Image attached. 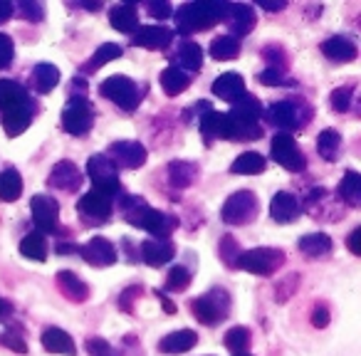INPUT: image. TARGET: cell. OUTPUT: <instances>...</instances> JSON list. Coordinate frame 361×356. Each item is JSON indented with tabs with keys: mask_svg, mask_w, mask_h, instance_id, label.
Instances as JSON below:
<instances>
[{
	"mask_svg": "<svg viewBox=\"0 0 361 356\" xmlns=\"http://www.w3.org/2000/svg\"><path fill=\"white\" fill-rule=\"evenodd\" d=\"M119 206L126 221L134 228H141V231L151 233L154 240H169L171 233L178 228V218L151 208L141 196H121Z\"/></svg>",
	"mask_w": 361,
	"mask_h": 356,
	"instance_id": "1",
	"label": "cell"
},
{
	"mask_svg": "<svg viewBox=\"0 0 361 356\" xmlns=\"http://www.w3.org/2000/svg\"><path fill=\"white\" fill-rule=\"evenodd\" d=\"M228 3H213V0H198V3H186L176 13V25L178 32L191 35V32L211 30L216 23L226 18Z\"/></svg>",
	"mask_w": 361,
	"mask_h": 356,
	"instance_id": "2",
	"label": "cell"
},
{
	"mask_svg": "<svg viewBox=\"0 0 361 356\" xmlns=\"http://www.w3.org/2000/svg\"><path fill=\"white\" fill-rule=\"evenodd\" d=\"M260 116H262V104L257 102V97L243 94L240 102L228 111V124H231V136L228 141H255L260 139Z\"/></svg>",
	"mask_w": 361,
	"mask_h": 356,
	"instance_id": "3",
	"label": "cell"
},
{
	"mask_svg": "<svg viewBox=\"0 0 361 356\" xmlns=\"http://www.w3.org/2000/svg\"><path fill=\"white\" fill-rule=\"evenodd\" d=\"M191 309H193V317H196L201 324L216 326V324H221L223 319H228L231 297H228V292L221 290V287H213L211 292H206V295H201L198 300H193Z\"/></svg>",
	"mask_w": 361,
	"mask_h": 356,
	"instance_id": "4",
	"label": "cell"
},
{
	"mask_svg": "<svg viewBox=\"0 0 361 356\" xmlns=\"http://www.w3.org/2000/svg\"><path fill=\"white\" fill-rule=\"evenodd\" d=\"M265 116L272 126H277L280 131L290 134L292 129L307 126V121H310V116H312V109L305 104V102L282 99V102H275V104L265 111Z\"/></svg>",
	"mask_w": 361,
	"mask_h": 356,
	"instance_id": "5",
	"label": "cell"
},
{
	"mask_svg": "<svg viewBox=\"0 0 361 356\" xmlns=\"http://www.w3.org/2000/svg\"><path fill=\"white\" fill-rule=\"evenodd\" d=\"M99 94L124 111H134L141 102V92L136 87V82L124 75H111L106 80H102Z\"/></svg>",
	"mask_w": 361,
	"mask_h": 356,
	"instance_id": "6",
	"label": "cell"
},
{
	"mask_svg": "<svg viewBox=\"0 0 361 356\" xmlns=\"http://www.w3.org/2000/svg\"><path fill=\"white\" fill-rule=\"evenodd\" d=\"M285 250H277V247H252V250L240 252L238 267L252 272V275L270 277L285 265Z\"/></svg>",
	"mask_w": 361,
	"mask_h": 356,
	"instance_id": "7",
	"label": "cell"
},
{
	"mask_svg": "<svg viewBox=\"0 0 361 356\" xmlns=\"http://www.w3.org/2000/svg\"><path fill=\"white\" fill-rule=\"evenodd\" d=\"M260 203L252 191H235L221 208V221L228 226H247L255 221Z\"/></svg>",
	"mask_w": 361,
	"mask_h": 356,
	"instance_id": "8",
	"label": "cell"
},
{
	"mask_svg": "<svg viewBox=\"0 0 361 356\" xmlns=\"http://www.w3.org/2000/svg\"><path fill=\"white\" fill-rule=\"evenodd\" d=\"M87 176L94 183V191L104 193L109 198L119 193V168L104 154H94L87 161Z\"/></svg>",
	"mask_w": 361,
	"mask_h": 356,
	"instance_id": "9",
	"label": "cell"
},
{
	"mask_svg": "<svg viewBox=\"0 0 361 356\" xmlns=\"http://www.w3.org/2000/svg\"><path fill=\"white\" fill-rule=\"evenodd\" d=\"M111 211H114L111 198L104 196V193H99V191H94V188L77 201V213H80L82 223H85L87 228L104 226V223L111 218Z\"/></svg>",
	"mask_w": 361,
	"mask_h": 356,
	"instance_id": "10",
	"label": "cell"
},
{
	"mask_svg": "<svg viewBox=\"0 0 361 356\" xmlns=\"http://www.w3.org/2000/svg\"><path fill=\"white\" fill-rule=\"evenodd\" d=\"M270 154L282 168L292 171V173H300L307 166V159L300 151V146H297V141L292 139V134H285V131H277V134L272 136Z\"/></svg>",
	"mask_w": 361,
	"mask_h": 356,
	"instance_id": "11",
	"label": "cell"
},
{
	"mask_svg": "<svg viewBox=\"0 0 361 356\" xmlns=\"http://www.w3.org/2000/svg\"><path fill=\"white\" fill-rule=\"evenodd\" d=\"M106 159L116 166V168H141L149 159V151L141 141H114L106 149Z\"/></svg>",
	"mask_w": 361,
	"mask_h": 356,
	"instance_id": "12",
	"label": "cell"
},
{
	"mask_svg": "<svg viewBox=\"0 0 361 356\" xmlns=\"http://www.w3.org/2000/svg\"><path fill=\"white\" fill-rule=\"evenodd\" d=\"M94 124V109L87 99H70L67 106L62 109V126L67 134L82 136L92 129Z\"/></svg>",
	"mask_w": 361,
	"mask_h": 356,
	"instance_id": "13",
	"label": "cell"
},
{
	"mask_svg": "<svg viewBox=\"0 0 361 356\" xmlns=\"http://www.w3.org/2000/svg\"><path fill=\"white\" fill-rule=\"evenodd\" d=\"M30 211L40 233H55L60 228V206H57L55 198L40 193V196H35L30 201Z\"/></svg>",
	"mask_w": 361,
	"mask_h": 356,
	"instance_id": "14",
	"label": "cell"
},
{
	"mask_svg": "<svg viewBox=\"0 0 361 356\" xmlns=\"http://www.w3.org/2000/svg\"><path fill=\"white\" fill-rule=\"evenodd\" d=\"M47 183H50L52 188H57V191L75 193V191H80L82 183H85V173H82L72 161H57V164L52 166Z\"/></svg>",
	"mask_w": 361,
	"mask_h": 356,
	"instance_id": "15",
	"label": "cell"
},
{
	"mask_svg": "<svg viewBox=\"0 0 361 356\" xmlns=\"http://www.w3.org/2000/svg\"><path fill=\"white\" fill-rule=\"evenodd\" d=\"M223 20L228 23L233 37H243V35H247V32H252L257 18H255V11H252L250 6H243V3H228V11H226V18H223Z\"/></svg>",
	"mask_w": 361,
	"mask_h": 356,
	"instance_id": "16",
	"label": "cell"
},
{
	"mask_svg": "<svg viewBox=\"0 0 361 356\" xmlns=\"http://www.w3.org/2000/svg\"><path fill=\"white\" fill-rule=\"evenodd\" d=\"M173 40V30H169L166 25H146L139 27L131 37V45L144 47V50H164Z\"/></svg>",
	"mask_w": 361,
	"mask_h": 356,
	"instance_id": "17",
	"label": "cell"
},
{
	"mask_svg": "<svg viewBox=\"0 0 361 356\" xmlns=\"http://www.w3.org/2000/svg\"><path fill=\"white\" fill-rule=\"evenodd\" d=\"M80 255L92 267H111L116 262V250L106 238H92L87 245L80 247Z\"/></svg>",
	"mask_w": 361,
	"mask_h": 356,
	"instance_id": "18",
	"label": "cell"
},
{
	"mask_svg": "<svg viewBox=\"0 0 361 356\" xmlns=\"http://www.w3.org/2000/svg\"><path fill=\"white\" fill-rule=\"evenodd\" d=\"M32 116H35V104H32V99L23 102V104H16L3 111V129H6L8 136H20L23 131L30 126Z\"/></svg>",
	"mask_w": 361,
	"mask_h": 356,
	"instance_id": "19",
	"label": "cell"
},
{
	"mask_svg": "<svg viewBox=\"0 0 361 356\" xmlns=\"http://www.w3.org/2000/svg\"><path fill=\"white\" fill-rule=\"evenodd\" d=\"M173 255L176 247L171 240H154V238H149V240H144L139 245V257L151 267H164L169 260H173Z\"/></svg>",
	"mask_w": 361,
	"mask_h": 356,
	"instance_id": "20",
	"label": "cell"
},
{
	"mask_svg": "<svg viewBox=\"0 0 361 356\" xmlns=\"http://www.w3.org/2000/svg\"><path fill=\"white\" fill-rule=\"evenodd\" d=\"M300 211H302V206H300V201H297V196H292V193H287V191L275 193V198H272V203H270L272 221L285 223V226L287 223H295Z\"/></svg>",
	"mask_w": 361,
	"mask_h": 356,
	"instance_id": "21",
	"label": "cell"
},
{
	"mask_svg": "<svg viewBox=\"0 0 361 356\" xmlns=\"http://www.w3.org/2000/svg\"><path fill=\"white\" fill-rule=\"evenodd\" d=\"M211 90L218 99L238 102L243 94H245V80H243V75H238V72H226V75H221L216 82H213Z\"/></svg>",
	"mask_w": 361,
	"mask_h": 356,
	"instance_id": "22",
	"label": "cell"
},
{
	"mask_svg": "<svg viewBox=\"0 0 361 356\" xmlns=\"http://www.w3.org/2000/svg\"><path fill=\"white\" fill-rule=\"evenodd\" d=\"M322 52L326 55V60L331 62H354L359 50H356V42L346 35H334L322 45Z\"/></svg>",
	"mask_w": 361,
	"mask_h": 356,
	"instance_id": "23",
	"label": "cell"
},
{
	"mask_svg": "<svg viewBox=\"0 0 361 356\" xmlns=\"http://www.w3.org/2000/svg\"><path fill=\"white\" fill-rule=\"evenodd\" d=\"M42 346H45V351H50V354H62V356L77 354V346H75V341H72V336L67 334L65 329H60V326H47V329L42 331Z\"/></svg>",
	"mask_w": 361,
	"mask_h": 356,
	"instance_id": "24",
	"label": "cell"
},
{
	"mask_svg": "<svg viewBox=\"0 0 361 356\" xmlns=\"http://www.w3.org/2000/svg\"><path fill=\"white\" fill-rule=\"evenodd\" d=\"M198 344V334L193 329H178L166 334L159 341V351L164 354H183V351H191Z\"/></svg>",
	"mask_w": 361,
	"mask_h": 356,
	"instance_id": "25",
	"label": "cell"
},
{
	"mask_svg": "<svg viewBox=\"0 0 361 356\" xmlns=\"http://www.w3.org/2000/svg\"><path fill=\"white\" fill-rule=\"evenodd\" d=\"M60 85V70L50 62H40V65L32 67L30 72V87L37 92V94H47L55 87Z\"/></svg>",
	"mask_w": 361,
	"mask_h": 356,
	"instance_id": "26",
	"label": "cell"
},
{
	"mask_svg": "<svg viewBox=\"0 0 361 356\" xmlns=\"http://www.w3.org/2000/svg\"><path fill=\"white\" fill-rule=\"evenodd\" d=\"M302 255H307L310 260H322L331 252V238L326 233H310V235H302L297 243Z\"/></svg>",
	"mask_w": 361,
	"mask_h": 356,
	"instance_id": "27",
	"label": "cell"
},
{
	"mask_svg": "<svg viewBox=\"0 0 361 356\" xmlns=\"http://www.w3.org/2000/svg\"><path fill=\"white\" fill-rule=\"evenodd\" d=\"M57 290L67 297L70 302H87L90 300V287L70 270H62L57 272Z\"/></svg>",
	"mask_w": 361,
	"mask_h": 356,
	"instance_id": "28",
	"label": "cell"
},
{
	"mask_svg": "<svg viewBox=\"0 0 361 356\" xmlns=\"http://www.w3.org/2000/svg\"><path fill=\"white\" fill-rule=\"evenodd\" d=\"M201 134L206 141H216V139H228L231 136V124H228V114L221 111H206L201 116Z\"/></svg>",
	"mask_w": 361,
	"mask_h": 356,
	"instance_id": "29",
	"label": "cell"
},
{
	"mask_svg": "<svg viewBox=\"0 0 361 356\" xmlns=\"http://www.w3.org/2000/svg\"><path fill=\"white\" fill-rule=\"evenodd\" d=\"M173 62H176L173 67H178V70H183V72H198L203 67V50H201V45H198V42H193V40L180 42V47H178V52H176Z\"/></svg>",
	"mask_w": 361,
	"mask_h": 356,
	"instance_id": "30",
	"label": "cell"
},
{
	"mask_svg": "<svg viewBox=\"0 0 361 356\" xmlns=\"http://www.w3.org/2000/svg\"><path fill=\"white\" fill-rule=\"evenodd\" d=\"M196 176H198V168L191 161H171V164L166 166V178H169V183L173 188L193 186Z\"/></svg>",
	"mask_w": 361,
	"mask_h": 356,
	"instance_id": "31",
	"label": "cell"
},
{
	"mask_svg": "<svg viewBox=\"0 0 361 356\" xmlns=\"http://www.w3.org/2000/svg\"><path fill=\"white\" fill-rule=\"evenodd\" d=\"M109 20H111V27L119 32L139 30V16H136V6H131V3H121V6L111 8Z\"/></svg>",
	"mask_w": 361,
	"mask_h": 356,
	"instance_id": "32",
	"label": "cell"
},
{
	"mask_svg": "<svg viewBox=\"0 0 361 356\" xmlns=\"http://www.w3.org/2000/svg\"><path fill=\"white\" fill-rule=\"evenodd\" d=\"M336 196H339V201H344L351 208L361 206V176L356 171H346L339 188H336Z\"/></svg>",
	"mask_w": 361,
	"mask_h": 356,
	"instance_id": "33",
	"label": "cell"
},
{
	"mask_svg": "<svg viewBox=\"0 0 361 356\" xmlns=\"http://www.w3.org/2000/svg\"><path fill=\"white\" fill-rule=\"evenodd\" d=\"M161 90L166 92L169 97H176L180 94V92H186L188 87H191V77H188V72L178 70V67L171 65L169 70L161 72Z\"/></svg>",
	"mask_w": 361,
	"mask_h": 356,
	"instance_id": "34",
	"label": "cell"
},
{
	"mask_svg": "<svg viewBox=\"0 0 361 356\" xmlns=\"http://www.w3.org/2000/svg\"><path fill=\"white\" fill-rule=\"evenodd\" d=\"M27 99H30V94H27V90L23 85H18L16 80H0V111L23 104Z\"/></svg>",
	"mask_w": 361,
	"mask_h": 356,
	"instance_id": "35",
	"label": "cell"
},
{
	"mask_svg": "<svg viewBox=\"0 0 361 356\" xmlns=\"http://www.w3.org/2000/svg\"><path fill=\"white\" fill-rule=\"evenodd\" d=\"M317 151H319V156L324 161H329V164H334L336 159H339L341 154V136L339 131L334 129H324L319 136H317Z\"/></svg>",
	"mask_w": 361,
	"mask_h": 356,
	"instance_id": "36",
	"label": "cell"
},
{
	"mask_svg": "<svg viewBox=\"0 0 361 356\" xmlns=\"http://www.w3.org/2000/svg\"><path fill=\"white\" fill-rule=\"evenodd\" d=\"M23 193V178L18 168H6L0 173V201L13 203L18 201Z\"/></svg>",
	"mask_w": 361,
	"mask_h": 356,
	"instance_id": "37",
	"label": "cell"
},
{
	"mask_svg": "<svg viewBox=\"0 0 361 356\" xmlns=\"http://www.w3.org/2000/svg\"><path fill=\"white\" fill-rule=\"evenodd\" d=\"M240 55V40L233 35H218L216 40L211 42V57L213 60H235Z\"/></svg>",
	"mask_w": 361,
	"mask_h": 356,
	"instance_id": "38",
	"label": "cell"
},
{
	"mask_svg": "<svg viewBox=\"0 0 361 356\" xmlns=\"http://www.w3.org/2000/svg\"><path fill=\"white\" fill-rule=\"evenodd\" d=\"M233 173H243V176H255L265 171V159L262 154H255V151H247V154H240L231 166Z\"/></svg>",
	"mask_w": 361,
	"mask_h": 356,
	"instance_id": "39",
	"label": "cell"
},
{
	"mask_svg": "<svg viewBox=\"0 0 361 356\" xmlns=\"http://www.w3.org/2000/svg\"><path fill=\"white\" fill-rule=\"evenodd\" d=\"M20 252L30 260L42 262L47 257V240L42 233H27L25 238L20 240Z\"/></svg>",
	"mask_w": 361,
	"mask_h": 356,
	"instance_id": "40",
	"label": "cell"
},
{
	"mask_svg": "<svg viewBox=\"0 0 361 356\" xmlns=\"http://www.w3.org/2000/svg\"><path fill=\"white\" fill-rule=\"evenodd\" d=\"M252 344V331L247 326H233L226 331V346L233 354H247Z\"/></svg>",
	"mask_w": 361,
	"mask_h": 356,
	"instance_id": "41",
	"label": "cell"
},
{
	"mask_svg": "<svg viewBox=\"0 0 361 356\" xmlns=\"http://www.w3.org/2000/svg\"><path fill=\"white\" fill-rule=\"evenodd\" d=\"M121 55V47L119 45H114V42H104V45L99 47V50L92 55V60L87 62L85 67H82V72H94V70H99L102 65H106V62H111V60H116V57Z\"/></svg>",
	"mask_w": 361,
	"mask_h": 356,
	"instance_id": "42",
	"label": "cell"
},
{
	"mask_svg": "<svg viewBox=\"0 0 361 356\" xmlns=\"http://www.w3.org/2000/svg\"><path fill=\"white\" fill-rule=\"evenodd\" d=\"M260 55H262V60H267L270 70L285 72L287 65H290V55H287V50L282 45H267V47H262Z\"/></svg>",
	"mask_w": 361,
	"mask_h": 356,
	"instance_id": "43",
	"label": "cell"
},
{
	"mask_svg": "<svg viewBox=\"0 0 361 356\" xmlns=\"http://www.w3.org/2000/svg\"><path fill=\"white\" fill-rule=\"evenodd\" d=\"M188 285H191V270H186L183 265L173 267L166 277V290L171 292H183L188 290Z\"/></svg>",
	"mask_w": 361,
	"mask_h": 356,
	"instance_id": "44",
	"label": "cell"
},
{
	"mask_svg": "<svg viewBox=\"0 0 361 356\" xmlns=\"http://www.w3.org/2000/svg\"><path fill=\"white\" fill-rule=\"evenodd\" d=\"M218 250H221V260L226 262L228 267H238V257H240L243 250H240V245H238L235 238H233V235H223Z\"/></svg>",
	"mask_w": 361,
	"mask_h": 356,
	"instance_id": "45",
	"label": "cell"
},
{
	"mask_svg": "<svg viewBox=\"0 0 361 356\" xmlns=\"http://www.w3.org/2000/svg\"><path fill=\"white\" fill-rule=\"evenodd\" d=\"M351 97H354V87H339V90H334V92H331V97H329L331 109H334L336 114H344V111H349Z\"/></svg>",
	"mask_w": 361,
	"mask_h": 356,
	"instance_id": "46",
	"label": "cell"
},
{
	"mask_svg": "<svg viewBox=\"0 0 361 356\" xmlns=\"http://www.w3.org/2000/svg\"><path fill=\"white\" fill-rule=\"evenodd\" d=\"M257 80H260V85H265V87H292L295 82L290 80V77L285 75V72H280V70H262L260 75H257Z\"/></svg>",
	"mask_w": 361,
	"mask_h": 356,
	"instance_id": "47",
	"label": "cell"
},
{
	"mask_svg": "<svg viewBox=\"0 0 361 356\" xmlns=\"http://www.w3.org/2000/svg\"><path fill=\"white\" fill-rule=\"evenodd\" d=\"M13 57H16V45L6 32H0V70H8L13 65Z\"/></svg>",
	"mask_w": 361,
	"mask_h": 356,
	"instance_id": "48",
	"label": "cell"
},
{
	"mask_svg": "<svg viewBox=\"0 0 361 356\" xmlns=\"http://www.w3.org/2000/svg\"><path fill=\"white\" fill-rule=\"evenodd\" d=\"M297 285H300V275H297V272L287 275V280L282 282V285H277V287H275V300L280 302V305H282V302H287V300H290L292 292L297 290Z\"/></svg>",
	"mask_w": 361,
	"mask_h": 356,
	"instance_id": "49",
	"label": "cell"
},
{
	"mask_svg": "<svg viewBox=\"0 0 361 356\" xmlns=\"http://www.w3.org/2000/svg\"><path fill=\"white\" fill-rule=\"evenodd\" d=\"M20 13L27 23H40L42 18H45V8H42L40 3H35V0H23Z\"/></svg>",
	"mask_w": 361,
	"mask_h": 356,
	"instance_id": "50",
	"label": "cell"
},
{
	"mask_svg": "<svg viewBox=\"0 0 361 356\" xmlns=\"http://www.w3.org/2000/svg\"><path fill=\"white\" fill-rule=\"evenodd\" d=\"M139 295H144V290H141L139 285H134V287H126L124 292H121V297H119V309L121 312H134V302L139 300Z\"/></svg>",
	"mask_w": 361,
	"mask_h": 356,
	"instance_id": "51",
	"label": "cell"
},
{
	"mask_svg": "<svg viewBox=\"0 0 361 356\" xmlns=\"http://www.w3.org/2000/svg\"><path fill=\"white\" fill-rule=\"evenodd\" d=\"M146 11H149V16L156 18V20H166V18L173 13V8H171L169 3H164V0H161V3H146Z\"/></svg>",
	"mask_w": 361,
	"mask_h": 356,
	"instance_id": "52",
	"label": "cell"
},
{
	"mask_svg": "<svg viewBox=\"0 0 361 356\" xmlns=\"http://www.w3.org/2000/svg\"><path fill=\"white\" fill-rule=\"evenodd\" d=\"M312 324H314L317 329H322V326L329 324V307L322 305V302H317L314 312H312Z\"/></svg>",
	"mask_w": 361,
	"mask_h": 356,
	"instance_id": "53",
	"label": "cell"
},
{
	"mask_svg": "<svg viewBox=\"0 0 361 356\" xmlns=\"http://www.w3.org/2000/svg\"><path fill=\"white\" fill-rule=\"evenodd\" d=\"M87 351H90L92 356H111V346L106 344L104 339H99V336L87 341Z\"/></svg>",
	"mask_w": 361,
	"mask_h": 356,
	"instance_id": "54",
	"label": "cell"
},
{
	"mask_svg": "<svg viewBox=\"0 0 361 356\" xmlns=\"http://www.w3.org/2000/svg\"><path fill=\"white\" fill-rule=\"evenodd\" d=\"M359 240H361V228H354V231H351V235H349V240H346V245H349V250L354 252V255H361Z\"/></svg>",
	"mask_w": 361,
	"mask_h": 356,
	"instance_id": "55",
	"label": "cell"
},
{
	"mask_svg": "<svg viewBox=\"0 0 361 356\" xmlns=\"http://www.w3.org/2000/svg\"><path fill=\"white\" fill-rule=\"evenodd\" d=\"M13 13H16V8H13V3H8V0H0V23L11 20Z\"/></svg>",
	"mask_w": 361,
	"mask_h": 356,
	"instance_id": "56",
	"label": "cell"
},
{
	"mask_svg": "<svg viewBox=\"0 0 361 356\" xmlns=\"http://www.w3.org/2000/svg\"><path fill=\"white\" fill-rule=\"evenodd\" d=\"M260 8H262V11H267V13H277V11H285L287 3H285V0H280V3H265V0H260Z\"/></svg>",
	"mask_w": 361,
	"mask_h": 356,
	"instance_id": "57",
	"label": "cell"
},
{
	"mask_svg": "<svg viewBox=\"0 0 361 356\" xmlns=\"http://www.w3.org/2000/svg\"><path fill=\"white\" fill-rule=\"evenodd\" d=\"M75 250H80V247H75L72 243H60V245H57V252H60V255H70V252H75Z\"/></svg>",
	"mask_w": 361,
	"mask_h": 356,
	"instance_id": "58",
	"label": "cell"
},
{
	"mask_svg": "<svg viewBox=\"0 0 361 356\" xmlns=\"http://www.w3.org/2000/svg\"><path fill=\"white\" fill-rule=\"evenodd\" d=\"M161 302H164V307H166V309H169V312H171V314H173V312H176V307H173V305H171V302H169V300H166V297H161Z\"/></svg>",
	"mask_w": 361,
	"mask_h": 356,
	"instance_id": "59",
	"label": "cell"
},
{
	"mask_svg": "<svg viewBox=\"0 0 361 356\" xmlns=\"http://www.w3.org/2000/svg\"><path fill=\"white\" fill-rule=\"evenodd\" d=\"M6 309H8V305L3 300H0V317H3V312H6Z\"/></svg>",
	"mask_w": 361,
	"mask_h": 356,
	"instance_id": "60",
	"label": "cell"
},
{
	"mask_svg": "<svg viewBox=\"0 0 361 356\" xmlns=\"http://www.w3.org/2000/svg\"><path fill=\"white\" fill-rule=\"evenodd\" d=\"M235 356H252V354H235Z\"/></svg>",
	"mask_w": 361,
	"mask_h": 356,
	"instance_id": "61",
	"label": "cell"
}]
</instances>
